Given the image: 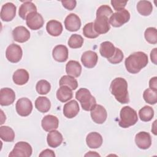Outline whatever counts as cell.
<instances>
[{"label":"cell","instance_id":"cell-6","mask_svg":"<svg viewBox=\"0 0 157 157\" xmlns=\"http://www.w3.org/2000/svg\"><path fill=\"white\" fill-rule=\"evenodd\" d=\"M130 19V13L128 10L123 9L113 13L109 18V23L113 27H120Z\"/></svg>","mask_w":157,"mask_h":157},{"label":"cell","instance_id":"cell-43","mask_svg":"<svg viewBox=\"0 0 157 157\" xmlns=\"http://www.w3.org/2000/svg\"><path fill=\"white\" fill-rule=\"evenodd\" d=\"M39 156H51V157H55V154L53 151L50 149H45L43 150L40 154Z\"/></svg>","mask_w":157,"mask_h":157},{"label":"cell","instance_id":"cell-44","mask_svg":"<svg viewBox=\"0 0 157 157\" xmlns=\"http://www.w3.org/2000/svg\"><path fill=\"white\" fill-rule=\"evenodd\" d=\"M150 88L157 91V77H152L149 81Z\"/></svg>","mask_w":157,"mask_h":157},{"label":"cell","instance_id":"cell-14","mask_svg":"<svg viewBox=\"0 0 157 157\" xmlns=\"http://www.w3.org/2000/svg\"><path fill=\"white\" fill-rule=\"evenodd\" d=\"M64 26L66 29L69 31H77L81 26L80 19L76 14L70 13L64 20Z\"/></svg>","mask_w":157,"mask_h":157},{"label":"cell","instance_id":"cell-18","mask_svg":"<svg viewBox=\"0 0 157 157\" xmlns=\"http://www.w3.org/2000/svg\"><path fill=\"white\" fill-rule=\"evenodd\" d=\"M59 124V120L56 116L52 115H48L45 116L41 121V125L43 129L45 131L49 132L58 128Z\"/></svg>","mask_w":157,"mask_h":157},{"label":"cell","instance_id":"cell-36","mask_svg":"<svg viewBox=\"0 0 157 157\" xmlns=\"http://www.w3.org/2000/svg\"><path fill=\"white\" fill-rule=\"evenodd\" d=\"M37 92L42 95L47 94L51 89L50 83L45 80H40L37 82L36 85Z\"/></svg>","mask_w":157,"mask_h":157},{"label":"cell","instance_id":"cell-38","mask_svg":"<svg viewBox=\"0 0 157 157\" xmlns=\"http://www.w3.org/2000/svg\"><path fill=\"white\" fill-rule=\"evenodd\" d=\"M83 34L86 37L89 39L96 38L99 35L94 31L93 22L86 23L84 26L83 28Z\"/></svg>","mask_w":157,"mask_h":157},{"label":"cell","instance_id":"cell-8","mask_svg":"<svg viewBox=\"0 0 157 157\" xmlns=\"http://www.w3.org/2000/svg\"><path fill=\"white\" fill-rule=\"evenodd\" d=\"M15 109L17 113L21 117H27L32 112V102L26 98L19 99L15 105Z\"/></svg>","mask_w":157,"mask_h":157},{"label":"cell","instance_id":"cell-3","mask_svg":"<svg viewBox=\"0 0 157 157\" xmlns=\"http://www.w3.org/2000/svg\"><path fill=\"white\" fill-rule=\"evenodd\" d=\"M118 124L123 128H128L134 125L138 121L136 111L129 106L123 107L120 113Z\"/></svg>","mask_w":157,"mask_h":157},{"label":"cell","instance_id":"cell-15","mask_svg":"<svg viewBox=\"0 0 157 157\" xmlns=\"http://www.w3.org/2000/svg\"><path fill=\"white\" fill-rule=\"evenodd\" d=\"M15 99L14 91L9 88H3L0 90V104L7 106L12 104Z\"/></svg>","mask_w":157,"mask_h":157},{"label":"cell","instance_id":"cell-33","mask_svg":"<svg viewBox=\"0 0 157 157\" xmlns=\"http://www.w3.org/2000/svg\"><path fill=\"white\" fill-rule=\"evenodd\" d=\"M139 116L142 121H149L154 116V110L151 107L145 105L139 110Z\"/></svg>","mask_w":157,"mask_h":157},{"label":"cell","instance_id":"cell-39","mask_svg":"<svg viewBox=\"0 0 157 157\" xmlns=\"http://www.w3.org/2000/svg\"><path fill=\"white\" fill-rule=\"evenodd\" d=\"M113 13V11L110 6L107 5L101 6L96 11V17H107L109 18Z\"/></svg>","mask_w":157,"mask_h":157},{"label":"cell","instance_id":"cell-29","mask_svg":"<svg viewBox=\"0 0 157 157\" xmlns=\"http://www.w3.org/2000/svg\"><path fill=\"white\" fill-rule=\"evenodd\" d=\"M35 107L39 112L46 113L51 107V102L47 97L40 96L35 101Z\"/></svg>","mask_w":157,"mask_h":157},{"label":"cell","instance_id":"cell-2","mask_svg":"<svg viewBox=\"0 0 157 157\" xmlns=\"http://www.w3.org/2000/svg\"><path fill=\"white\" fill-rule=\"evenodd\" d=\"M110 90L120 103L126 104L129 102L128 83L124 78L122 77L114 78L110 83Z\"/></svg>","mask_w":157,"mask_h":157},{"label":"cell","instance_id":"cell-9","mask_svg":"<svg viewBox=\"0 0 157 157\" xmlns=\"http://www.w3.org/2000/svg\"><path fill=\"white\" fill-rule=\"evenodd\" d=\"M44 23L42 16L38 12L29 13L26 18V24L32 30H37L41 28Z\"/></svg>","mask_w":157,"mask_h":157},{"label":"cell","instance_id":"cell-46","mask_svg":"<svg viewBox=\"0 0 157 157\" xmlns=\"http://www.w3.org/2000/svg\"><path fill=\"white\" fill-rule=\"evenodd\" d=\"M85 156H100V155L98 154V153H96L95 151H89L88 153H86L85 155Z\"/></svg>","mask_w":157,"mask_h":157},{"label":"cell","instance_id":"cell-40","mask_svg":"<svg viewBox=\"0 0 157 157\" xmlns=\"http://www.w3.org/2000/svg\"><path fill=\"white\" fill-rule=\"evenodd\" d=\"M124 58L123 53V52L118 48H116V51L113 56L110 58V59H108L107 60L112 64H118L121 63Z\"/></svg>","mask_w":157,"mask_h":157},{"label":"cell","instance_id":"cell-34","mask_svg":"<svg viewBox=\"0 0 157 157\" xmlns=\"http://www.w3.org/2000/svg\"><path fill=\"white\" fill-rule=\"evenodd\" d=\"M143 98L146 102L151 105L155 104L157 102V91L147 88L144 91Z\"/></svg>","mask_w":157,"mask_h":157},{"label":"cell","instance_id":"cell-28","mask_svg":"<svg viewBox=\"0 0 157 157\" xmlns=\"http://www.w3.org/2000/svg\"><path fill=\"white\" fill-rule=\"evenodd\" d=\"M72 91L67 86H60L56 91V98L61 102H66L72 98Z\"/></svg>","mask_w":157,"mask_h":157},{"label":"cell","instance_id":"cell-23","mask_svg":"<svg viewBox=\"0 0 157 157\" xmlns=\"http://www.w3.org/2000/svg\"><path fill=\"white\" fill-rule=\"evenodd\" d=\"M116 47L109 41H105L101 44L99 52L102 56L106 58L107 59L112 58L115 54Z\"/></svg>","mask_w":157,"mask_h":157},{"label":"cell","instance_id":"cell-10","mask_svg":"<svg viewBox=\"0 0 157 157\" xmlns=\"http://www.w3.org/2000/svg\"><path fill=\"white\" fill-rule=\"evenodd\" d=\"M90 111L91 118L94 123L102 124L106 120L107 113L102 105L96 104Z\"/></svg>","mask_w":157,"mask_h":157},{"label":"cell","instance_id":"cell-12","mask_svg":"<svg viewBox=\"0 0 157 157\" xmlns=\"http://www.w3.org/2000/svg\"><path fill=\"white\" fill-rule=\"evenodd\" d=\"M109 20L108 17L104 16L96 17L93 23L94 31L99 34L107 33L110 29Z\"/></svg>","mask_w":157,"mask_h":157},{"label":"cell","instance_id":"cell-25","mask_svg":"<svg viewBox=\"0 0 157 157\" xmlns=\"http://www.w3.org/2000/svg\"><path fill=\"white\" fill-rule=\"evenodd\" d=\"M29 73L24 69H19L15 71L13 74L12 79L13 82L18 85H23L29 80Z\"/></svg>","mask_w":157,"mask_h":157},{"label":"cell","instance_id":"cell-22","mask_svg":"<svg viewBox=\"0 0 157 157\" xmlns=\"http://www.w3.org/2000/svg\"><path fill=\"white\" fill-rule=\"evenodd\" d=\"M63 140L62 134L56 130H52L49 131L47 134V141L49 147L52 148H56L59 146Z\"/></svg>","mask_w":157,"mask_h":157},{"label":"cell","instance_id":"cell-1","mask_svg":"<svg viewBox=\"0 0 157 157\" xmlns=\"http://www.w3.org/2000/svg\"><path fill=\"white\" fill-rule=\"evenodd\" d=\"M148 62V56L144 52H136L125 59L126 70L131 74H137L145 67Z\"/></svg>","mask_w":157,"mask_h":157},{"label":"cell","instance_id":"cell-19","mask_svg":"<svg viewBox=\"0 0 157 157\" xmlns=\"http://www.w3.org/2000/svg\"><path fill=\"white\" fill-rule=\"evenodd\" d=\"M52 56L55 61L60 63L64 62L68 58V49L64 45H58L53 49Z\"/></svg>","mask_w":157,"mask_h":157},{"label":"cell","instance_id":"cell-5","mask_svg":"<svg viewBox=\"0 0 157 157\" xmlns=\"http://www.w3.org/2000/svg\"><path fill=\"white\" fill-rule=\"evenodd\" d=\"M33 149L31 146L26 142H17L12 151L9 153V156H20V157H29L32 155Z\"/></svg>","mask_w":157,"mask_h":157},{"label":"cell","instance_id":"cell-4","mask_svg":"<svg viewBox=\"0 0 157 157\" xmlns=\"http://www.w3.org/2000/svg\"><path fill=\"white\" fill-rule=\"evenodd\" d=\"M75 98L80 102L82 109L86 111H90L96 104V99L85 88H81L76 92Z\"/></svg>","mask_w":157,"mask_h":157},{"label":"cell","instance_id":"cell-41","mask_svg":"<svg viewBox=\"0 0 157 157\" xmlns=\"http://www.w3.org/2000/svg\"><path fill=\"white\" fill-rule=\"evenodd\" d=\"M113 8L116 11H120L125 7L128 1H117V0H112L110 1Z\"/></svg>","mask_w":157,"mask_h":157},{"label":"cell","instance_id":"cell-7","mask_svg":"<svg viewBox=\"0 0 157 157\" xmlns=\"http://www.w3.org/2000/svg\"><path fill=\"white\" fill-rule=\"evenodd\" d=\"M23 52L21 47L15 44H10L6 51V57L11 63L19 62L22 58Z\"/></svg>","mask_w":157,"mask_h":157},{"label":"cell","instance_id":"cell-31","mask_svg":"<svg viewBox=\"0 0 157 157\" xmlns=\"http://www.w3.org/2000/svg\"><path fill=\"white\" fill-rule=\"evenodd\" d=\"M0 137L5 142H13L15 138L13 130L7 126L0 127Z\"/></svg>","mask_w":157,"mask_h":157},{"label":"cell","instance_id":"cell-20","mask_svg":"<svg viewBox=\"0 0 157 157\" xmlns=\"http://www.w3.org/2000/svg\"><path fill=\"white\" fill-rule=\"evenodd\" d=\"M80 110L78 102L75 100H72L66 103L63 107V114L68 118L75 117Z\"/></svg>","mask_w":157,"mask_h":157},{"label":"cell","instance_id":"cell-16","mask_svg":"<svg viewBox=\"0 0 157 157\" xmlns=\"http://www.w3.org/2000/svg\"><path fill=\"white\" fill-rule=\"evenodd\" d=\"M12 36L15 41L23 43L29 39L30 33L25 26H19L15 28L12 31Z\"/></svg>","mask_w":157,"mask_h":157},{"label":"cell","instance_id":"cell-26","mask_svg":"<svg viewBox=\"0 0 157 157\" xmlns=\"http://www.w3.org/2000/svg\"><path fill=\"white\" fill-rule=\"evenodd\" d=\"M34 12H37V7L35 4L31 1H25L20 6L18 14L22 19L26 20L29 13Z\"/></svg>","mask_w":157,"mask_h":157},{"label":"cell","instance_id":"cell-13","mask_svg":"<svg viewBox=\"0 0 157 157\" xmlns=\"http://www.w3.org/2000/svg\"><path fill=\"white\" fill-rule=\"evenodd\" d=\"M135 142L140 149H148L151 145V139L150 134L145 131H140L135 136Z\"/></svg>","mask_w":157,"mask_h":157},{"label":"cell","instance_id":"cell-30","mask_svg":"<svg viewBox=\"0 0 157 157\" xmlns=\"http://www.w3.org/2000/svg\"><path fill=\"white\" fill-rule=\"evenodd\" d=\"M138 12L143 16H148L153 10V6L148 1H139L137 4Z\"/></svg>","mask_w":157,"mask_h":157},{"label":"cell","instance_id":"cell-17","mask_svg":"<svg viewBox=\"0 0 157 157\" xmlns=\"http://www.w3.org/2000/svg\"><path fill=\"white\" fill-rule=\"evenodd\" d=\"M98 59L97 53L91 50L85 52L81 57V61L83 65L87 68L94 67L97 64Z\"/></svg>","mask_w":157,"mask_h":157},{"label":"cell","instance_id":"cell-32","mask_svg":"<svg viewBox=\"0 0 157 157\" xmlns=\"http://www.w3.org/2000/svg\"><path fill=\"white\" fill-rule=\"evenodd\" d=\"M59 84L60 86H67L72 90H75L78 86L77 80L71 75H63L59 80Z\"/></svg>","mask_w":157,"mask_h":157},{"label":"cell","instance_id":"cell-42","mask_svg":"<svg viewBox=\"0 0 157 157\" xmlns=\"http://www.w3.org/2000/svg\"><path fill=\"white\" fill-rule=\"evenodd\" d=\"M63 6L69 10H73L77 2L75 0H69V1H61Z\"/></svg>","mask_w":157,"mask_h":157},{"label":"cell","instance_id":"cell-24","mask_svg":"<svg viewBox=\"0 0 157 157\" xmlns=\"http://www.w3.org/2000/svg\"><path fill=\"white\" fill-rule=\"evenodd\" d=\"M46 29L47 33L52 36H58L63 31V25L61 22L52 20L47 22L46 25Z\"/></svg>","mask_w":157,"mask_h":157},{"label":"cell","instance_id":"cell-27","mask_svg":"<svg viewBox=\"0 0 157 157\" xmlns=\"http://www.w3.org/2000/svg\"><path fill=\"white\" fill-rule=\"evenodd\" d=\"M66 72L69 75L74 77H78L80 75L82 66L77 61H69L66 65Z\"/></svg>","mask_w":157,"mask_h":157},{"label":"cell","instance_id":"cell-45","mask_svg":"<svg viewBox=\"0 0 157 157\" xmlns=\"http://www.w3.org/2000/svg\"><path fill=\"white\" fill-rule=\"evenodd\" d=\"M156 48H155L150 53L151 60L155 64H156Z\"/></svg>","mask_w":157,"mask_h":157},{"label":"cell","instance_id":"cell-37","mask_svg":"<svg viewBox=\"0 0 157 157\" xmlns=\"http://www.w3.org/2000/svg\"><path fill=\"white\" fill-rule=\"evenodd\" d=\"M144 36L148 43L151 44L157 43V31L155 28L150 27L147 28L144 33Z\"/></svg>","mask_w":157,"mask_h":157},{"label":"cell","instance_id":"cell-21","mask_svg":"<svg viewBox=\"0 0 157 157\" xmlns=\"http://www.w3.org/2000/svg\"><path fill=\"white\" fill-rule=\"evenodd\" d=\"M103 142L101 135L97 132L89 133L86 137V142L88 147L91 148H98L102 145Z\"/></svg>","mask_w":157,"mask_h":157},{"label":"cell","instance_id":"cell-11","mask_svg":"<svg viewBox=\"0 0 157 157\" xmlns=\"http://www.w3.org/2000/svg\"><path fill=\"white\" fill-rule=\"evenodd\" d=\"M16 6L12 2L4 4L1 10L0 17L4 21H10L13 19L16 15Z\"/></svg>","mask_w":157,"mask_h":157},{"label":"cell","instance_id":"cell-35","mask_svg":"<svg viewBox=\"0 0 157 157\" xmlns=\"http://www.w3.org/2000/svg\"><path fill=\"white\" fill-rule=\"evenodd\" d=\"M83 38L77 34H74L71 36L68 40V45L72 48H80L83 44Z\"/></svg>","mask_w":157,"mask_h":157}]
</instances>
